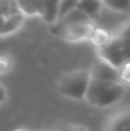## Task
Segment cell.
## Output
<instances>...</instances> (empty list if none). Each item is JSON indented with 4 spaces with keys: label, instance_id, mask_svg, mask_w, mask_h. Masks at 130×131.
Wrapping results in <instances>:
<instances>
[{
    "label": "cell",
    "instance_id": "obj_1",
    "mask_svg": "<svg viewBox=\"0 0 130 131\" xmlns=\"http://www.w3.org/2000/svg\"><path fill=\"white\" fill-rule=\"evenodd\" d=\"M96 29V22L77 7L53 22L52 30L57 36L68 41L90 39Z\"/></svg>",
    "mask_w": 130,
    "mask_h": 131
},
{
    "label": "cell",
    "instance_id": "obj_2",
    "mask_svg": "<svg viewBox=\"0 0 130 131\" xmlns=\"http://www.w3.org/2000/svg\"><path fill=\"white\" fill-rule=\"evenodd\" d=\"M124 93L126 84L123 82L91 78L84 100H86L91 106L106 108L120 101Z\"/></svg>",
    "mask_w": 130,
    "mask_h": 131
},
{
    "label": "cell",
    "instance_id": "obj_3",
    "mask_svg": "<svg viewBox=\"0 0 130 131\" xmlns=\"http://www.w3.org/2000/svg\"><path fill=\"white\" fill-rule=\"evenodd\" d=\"M91 78L90 70H75L67 72L59 82V93L73 100L85 99Z\"/></svg>",
    "mask_w": 130,
    "mask_h": 131
},
{
    "label": "cell",
    "instance_id": "obj_4",
    "mask_svg": "<svg viewBox=\"0 0 130 131\" xmlns=\"http://www.w3.org/2000/svg\"><path fill=\"white\" fill-rule=\"evenodd\" d=\"M25 17L16 0H0V37L18 31Z\"/></svg>",
    "mask_w": 130,
    "mask_h": 131
},
{
    "label": "cell",
    "instance_id": "obj_5",
    "mask_svg": "<svg viewBox=\"0 0 130 131\" xmlns=\"http://www.w3.org/2000/svg\"><path fill=\"white\" fill-rule=\"evenodd\" d=\"M99 58L116 68H121L127 62V57L119 36H112L103 46L98 47Z\"/></svg>",
    "mask_w": 130,
    "mask_h": 131
},
{
    "label": "cell",
    "instance_id": "obj_6",
    "mask_svg": "<svg viewBox=\"0 0 130 131\" xmlns=\"http://www.w3.org/2000/svg\"><path fill=\"white\" fill-rule=\"evenodd\" d=\"M90 74L92 78L96 79H103V81H121V75H120V69L111 63L106 62L105 60L100 59L93 63L90 68Z\"/></svg>",
    "mask_w": 130,
    "mask_h": 131
},
{
    "label": "cell",
    "instance_id": "obj_7",
    "mask_svg": "<svg viewBox=\"0 0 130 131\" xmlns=\"http://www.w3.org/2000/svg\"><path fill=\"white\" fill-rule=\"evenodd\" d=\"M16 1L25 16H43L44 17L48 0H16Z\"/></svg>",
    "mask_w": 130,
    "mask_h": 131
},
{
    "label": "cell",
    "instance_id": "obj_8",
    "mask_svg": "<svg viewBox=\"0 0 130 131\" xmlns=\"http://www.w3.org/2000/svg\"><path fill=\"white\" fill-rule=\"evenodd\" d=\"M76 7L83 10L96 22L100 17L103 8L105 6H104L103 0H77Z\"/></svg>",
    "mask_w": 130,
    "mask_h": 131
},
{
    "label": "cell",
    "instance_id": "obj_9",
    "mask_svg": "<svg viewBox=\"0 0 130 131\" xmlns=\"http://www.w3.org/2000/svg\"><path fill=\"white\" fill-rule=\"evenodd\" d=\"M107 129L130 130V112H121L110 121Z\"/></svg>",
    "mask_w": 130,
    "mask_h": 131
},
{
    "label": "cell",
    "instance_id": "obj_10",
    "mask_svg": "<svg viewBox=\"0 0 130 131\" xmlns=\"http://www.w3.org/2000/svg\"><path fill=\"white\" fill-rule=\"evenodd\" d=\"M104 6L107 9L121 14L130 13V0H103Z\"/></svg>",
    "mask_w": 130,
    "mask_h": 131
},
{
    "label": "cell",
    "instance_id": "obj_11",
    "mask_svg": "<svg viewBox=\"0 0 130 131\" xmlns=\"http://www.w3.org/2000/svg\"><path fill=\"white\" fill-rule=\"evenodd\" d=\"M117 36H119L120 40L122 43V46H123L124 53H126V57H127V61H130V21H128L120 29Z\"/></svg>",
    "mask_w": 130,
    "mask_h": 131
},
{
    "label": "cell",
    "instance_id": "obj_12",
    "mask_svg": "<svg viewBox=\"0 0 130 131\" xmlns=\"http://www.w3.org/2000/svg\"><path fill=\"white\" fill-rule=\"evenodd\" d=\"M111 35L107 30L101 29V28H97L94 29V31L92 32L91 37H90V40L97 46V47H100L104 44H106L108 40L111 39Z\"/></svg>",
    "mask_w": 130,
    "mask_h": 131
},
{
    "label": "cell",
    "instance_id": "obj_13",
    "mask_svg": "<svg viewBox=\"0 0 130 131\" xmlns=\"http://www.w3.org/2000/svg\"><path fill=\"white\" fill-rule=\"evenodd\" d=\"M120 75H121V81L124 84H130V61H127L120 68Z\"/></svg>",
    "mask_w": 130,
    "mask_h": 131
},
{
    "label": "cell",
    "instance_id": "obj_14",
    "mask_svg": "<svg viewBox=\"0 0 130 131\" xmlns=\"http://www.w3.org/2000/svg\"><path fill=\"white\" fill-rule=\"evenodd\" d=\"M10 69V59L8 57H0V72H6Z\"/></svg>",
    "mask_w": 130,
    "mask_h": 131
},
{
    "label": "cell",
    "instance_id": "obj_15",
    "mask_svg": "<svg viewBox=\"0 0 130 131\" xmlns=\"http://www.w3.org/2000/svg\"><path fill=\"white\" fill-rule=\"evenodd\" d=\"M7 100V90L1 83H0V106Z\"/></svg>",
    "mask_w": 130,
    "mask_h": 131
}]
</instances>
